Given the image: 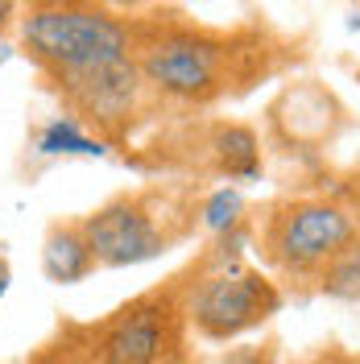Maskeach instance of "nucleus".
Wrapping results in <instances>:
<instances>
[{
    "label": "nucleus",
    "instance_id": "obj_1",
    "mask_svg": "<svg viewBox=\"0 0 360 364\" xmlns=\"http://www.w3.org/2000/svg\"><path fill=\"white\" fill-rule=\"evenodd\" d=\"M133 63L170 112H207L302 63V42L265 21L211 25L174 4L129 13Z\"/></svg>",
    "mask_w": 360,
    "mask_h": 364
},
{
    "label": "nucleus",
    "instance_id": "obj_2",
    "mask_svg": "<svg viewBox=\"0 0 360 364\" xmlns=\"http://www.w3.org/2000/svg\"><path fill=\"white\" fill-rule=\"evenodd\" d=\"M245 245H253V220L232 232H220L191 261L186 315L191 331L203 343H232L261 331L286 302L282 282L261 265L245 261Z\"/></svg>",
    "mask_w": 360,
    "mask_h": 364
},
{
    "label": "nucleus",
    "instance_id": "obj_3",
    "mask_svg": "<svg viewBox=\"0 0 360 364\" xmlns=\"http://www.w3.org/2000/svg\"><path fill=\"white\" fill-rule=\"evenodd\" d=\"M248 220L261 269H270L282 286L315 294L319 277L360 236V211L344 195H282Z\"/></svg>",
    "mask_w": 360,
    "mask_h": 364
},
{
    "label": "nucleus",
    "instance_id": "obj_4",
    "mask_svg": "<svg viewBox=\"0 0 360 364\" xmlns=\"http://www.w3.org/2000/svg\"><path fill=\"white\" fill-rule=\"evenodd\" d=\"M203 191L191 182H154L120 191L95 211L79 215L100 269H129L166 257L203 228Z\"/></svg>",
    "mask_w": 360,
    "mask_h": 364
},
{
    "label": "nucleus",
    "instance_id": "obj_5",
    "mask_svg": "<svg viewBox=\"0 0 360 364\" xmlns=\"http://www.w3.org/2000/svg\"><path fill=\"white\" fill-rule=\"evenodd\" d=\"M17 42L38 75L133 58L129 13L112 9L108 0H25Z\"/></svg>",
    "mask_w": 360,
    "mask_h": 364
},
{
    "label": "nucleus",
    "instance_id": "obj_6",
    "mask_svg": "<svg viewBox=\"0 0 360 364\" xmlns=\"http://www.w3.org/2000/svg\"><path fill=\"white\" fill-rule=\"evenodd\" d=\"M186 290L191 261L166 282L120 302L112 315L95 318V364H199Z\"/></svg>",
    "mask_w": 360,
    "mask_h": 364
},
{
    "label": "nucleus",
    "instance_id": "obj_7",
    "mask_svg": "<svg viewBox=\"0 0 360 364\" xmlns=\"http://www.w3.org/2000/svg\"><path fill=\"white\" fill-rule=\"evenodd\" d=\"M42 83L63 104V112L75 116L88 133H95L108 149L129 145L154 116L170 112L158 95L149 91L145 75L133 58L104 63L91 70H63V75H42Z\"/></svg>",
    "mask_w": 360,
    "mask_h": 364
},
{
    "label": "nucleus",
    "instance_id": "obj_8",
    "mask_svg": "<svg viewBox=\"0 0 360 364\" xmlns=\"http://www.w3.org/2000/svg\"><path fill=\"white\" fill-rule=\"evenodd\" d=\"M100 269L91 240L79 220H54L42 236V273L54 286H75L88 282L91 273Z\"/></svg>",
    "mask_w": 360,
    "mask_h": 364
},
{
    "label": "nucleus",
    "instance_id": "obj_9",
    "mask_svg": "<svg viewBox=\"0 0 360 364\" xmlns=\"http://www.w3.org/2000/svg\"><path fill=\"white\" fill-rule=\"evenodd\" d=\"M203 154L211 158V170L224 178H257L261 174V141L248 124L236 120H216L207 129Z\"/></svg>",
    "mask_w": 360,
    "mask_h": 364
},
{
    "label": "nucleus",
    "instance_id": "obj_10",
    "mask_svg": "<svg viewBox=\"0 0 360 364\" xmlns=\"http://www.w3.org/2000/svg\"><path fill=\"white\" fill-rule=\"evenodd\" d=\"M21 364H95V331L91 323H58L54 336L38 343Z\"/></svg>",
    "mask_w": 360,
    "mask_h": 364
},
{
    "label": "nucleus",
    "instance_id": "obj_11",
    "mask_svg": "<svg viewBox=\"0 0 360 364\" xmlns=\"http://www.w3.org/2000/svg\"><path fill=\"white\" fill-rule=\"evenodd\" d=\"M38 149H42V154H83V158L108 154V145L95 133H88L75 116H54L42 133H38Z\"/></svg>",
    "mask_w": 360,
    "mask_h": 364
},
{
    "label": "nucleus",
    "instance_id": "obj_12",
    "mask_svg": "<svg viewBox=\"0 0 360 364\" xmlns=\"http://www.w3.org/2000/svg\"><path fill=\"white\" fill-rule=\"evenodd\" d=\"M319 294L327 298H344V302H360V236L344 249L332 269L319 277Z\"/></svg>",
    "mask_w": 360,
    "mask_h": 364
},
{
    "label": "nucleus",
    "instance_id": "obj_13",
    "mask_svg": "<svg viewBox=\"0 0 360 364\" xmlns=\"http://www.w3.org/2000/svg\"><path fill=\"white\" fill-rule=\"evenodd\" d=\"M203 228L207 232H232V228H240L248 220L245 215V199H240V191L236 186H220V191H211V195H203Z\"/></svg>",
    "mask_w": 360,
    "mask_h": 364
},
{
    "label": "nucleus",
    "instance_id": "obj_14",
    "mask_svg": "<svg viewBox=\"0 0 360 364\" xmlns=\"http://www.w3.org/2000/svg\"><path fill=\"white\" fill-rule=\"evenodd\" d=\"M302 364H360V352H348V348H323V352H315L311 360H302Z\"/></svg>",
    "mask_w": 360,
    "mask_h": 364
},
{
    "label": "nucleus",
    "instance_id": "obj_15",
    "mask_svg": "<svg viewBox=\"0 0 360 364\" xmlns=\"http://www.w3.org/2000/svg\"><path fill=\"white\" fill-rule=\"evenodd\" d=\"M21 9H25V0H0V38H9V33L17 29Z\"/></svg>",
    "mask_w": 360,
    "mask_h": 364
},
{
    "label": "nucleus",
    "instance_id": "obj_16",
    "mask_svg": "<svg viewBox=\"0 0 360 364\" xmlns=\"http://www.w3.org/2000/svg\"><path fill=\"white\" fill-rule=\"evenodd\" d=\"M112 9H120V13H141L145 9V0H108Z\"/></svg>",
    "mask_w": 360,
    "mask_h": 364
},
{
    "label": "nucleus",
    "instance_id": "obj_17",
    "mask_svg": "<svg viewBox=\"0 0 360 364\" xmlns=\"http://www.w3.org/2000/svg\"><path fill=\"white\" fill-rule=\"evenodd\" d=\"M4 290H9V265L0 261V298H4Z\"/></svg>",
    "mask_w": 360,
    "mask_h": 364
},
{
    "label": "nucleus",
    "instance_id": "obj_18",
    "mask_svg": "<svg viewBox=\"0 0 360 364\" xmlns=\"http://www.w3.org/2000/svg\"><path fill=\"white\" fill-rule=\"evenodd\" d=\"M149 4H174V0H145V9H149Z\"/></svg>",
    "mask_w": 360,
    "mask_h": 364
},
{
    "label": "nucleus",
    "instance_id": "obj_19",
    "mask_svg": "<svg viewBox=\"0 0 360 364\" xmlns=\"http://www.w3.org/2000/svg\"><path fill=\"white\" fill-rule=\"evenodd\" d=\"M352 29H360V13H356V21H352Z\"/></svg>",
    "mask_w": 360,
    "mask_h": 364
},
{
    "label": "nucleus",
    "instance_id": "obj_20",
    "mask_svg": "<svg viewBox=\"0 0 360 364\" xmlns=\"http://www.w3.org/2000/svg\"><path fill=\"white\" fill-rule=\"evenodd\" d=\"M356 83H360V70H356Z\"/></svg>",
    "mask_w": 360,
    "mask_h": 364
}]
</instances>
